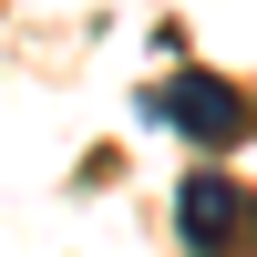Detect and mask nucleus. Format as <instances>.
<instances>
[{"instance_id":"nucleus-2","label":"nucleus","mask_w":257,"mask_h":257,"mask_svg":"<svg viewBox=\"0 0 257 257\" xmlns=\"http://www.w3.org/2000/svg\"><path fill=\"white\" fill-rule=\"evenodd\" d=\"M144 113L175 123L185 144H247V93H237L226 72H175V82H155Z\"/></svg>"},{"instance_id":"nucleus-1","label":"nucleus","mask_w":257,"mask_h":257,"mask_svg":"<svg viewBox=\"0 0 257 257\" xmlns=\"http://www.w3.org/2000/svg\"><path fill=\"white\" fill-rule=\"evenodd\" d=\"M175 237H185V257H257V196L237 175H185L175 185Z\"/></svg>"}]
</instances>
